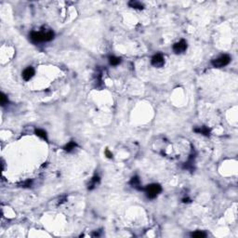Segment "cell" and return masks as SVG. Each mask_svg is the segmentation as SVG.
<instances>
[{"label":"cell","instance_id":"14","mask_svg":"<svg viewBox=\"0 0 238 238\" xmlns=\"http://www.w3.org/2000/svg\"><path fill=\"white\" fill-rule=\"evenodd\" d=\"M192 236H193V237H199V238H202V237H206V236H207V233H204V232L198 231V232H195V233H192Z\"/></svg>","mask_w":238,"mask_h":238},{"label":"cell","instance_id":"8","mask_svg":"<svg viewBox=\"0 0 238 238\" xmlns=\"http://www.w3.org/2000/svg\"><path fill=\"white\" fill-rule=\"evenodd\" d=\"M194 132L205 135V136H209L210 130H209L208 128H207V126H201V128H194Z\"/></svg>","mask_w":238,"mask_h":238},{"label":"cell","instance_id":"4","mask_svg":"<svg viewBox=\"0 0 238 238\" xmlns=\"http://www.w3.org/2000/svg\"><path fill=\"white\" fill-rule=\"evenodd\" d=\"M186 49H187V43L184 40H181L173 45V50L177 54L183 53Z\"/></svg>","mask_w":238,"mask_h":238},{"label":"cell","instance_id":"7","mask_svg":"<svg viewBox=\"0 0 238 238\" xmlns=\"http://www.w3.org/2000/svg\"><path fill=\"white\" fill-rule=\"evenodd\" d=\"M130 184H131L132 187H134L135 189H137V190H140V191H142V189L141 187V181H140V178H139L138 177H133L131 178V181H130Z\"/></svg>","mask_w":238,"mask_h":238},{"label":"cell","instance_id":"15","mask_svg":"<svg viewBox=\"0 0 238 238\" xmlns=\"http://www.w3.org/2000/svg\"><path fill=\"white\" fill-rule=\"evenodd\" d=\"M0 100H1V105L4 106L6 103H7V98L6 97V95L4 93H1V97H0Z\"/></svg>","mask_w":238,"mask_h":238},{"label":"cell","instance_id":"16","mask_svg":"<svg viewBox=\"0 0 238 238\" xmlns=\"http://www.w3.org/2000/svg\"><path fill=\"white\" fill-rule=\"evenodd\" d=\"M105 154L107 156V157H109V158H112V157H113V154L111 153L108 150H106V151H105Z\"/></svg>","mask_w":238,"mask_h":238},{"label":"cell","instance_id":"11","mask_svg":"<svg viewBox=\"0 0 238 238\" xmlns=\"http://www.w3.org/2000/svg\"><path fill=\"white\" fill-rule=\"evenodd\" d=\"M35 135L38 137H40L41 139H43V140H45V141H47V135L46 133V131H44L43 129H37L34 131Z\"/></svg>","mask_w":238,"mask_h":238},{"label":"cell","instance_id":"10","mask_svg":"<svg viewBox=\"0 0 238 238\" xmlns=\"http://www.w3.org/2000/svg\"><path fill=\"white\" fill-rule=\"evenodd\" d=\"M128 5H129V7H133V9H143V5H142V4L140 3V2L135 1V0H133V1H130L128 3Z\"/></svg>","mask_w":238,"mask_h":238},{"label":"cell","instance_id":"2","mask_svg":"<svg viewBox=\"0 0 238 238\" xmlns=\"http://www.w3.org/2000/svg\"><path fill=\"white\" fill-rule=\"evenodd\" d=\"M145 193H146V195L149 198V199H154L158 194H159L162 191V188L159 184H156V183H153V184H150L148 185L147 187L145 189H143Z\"/></svg>","mask_w":238,"mask_h":238},{"label":"cell","instance_id":"5","mask_svg":"<svg viewBox=\"0 0 238 238\" xmlns=\"http://www.w3.org/2000/svg\"><path fill=\"white\" fill-rule=\"evenodd\" d=\"M152 64L154 67H157V68H160V67H163L165 64V59L164 56L161 53L156 54L152 58Z\"/></svg>","mask_w":238,"mask_h":238},{"label":"cell","instance_id":"6","mask_svg":"<svg viewBox=\"0 0 238 238\" xmlns=\"http://www.w3.org/2000/svg\"><path fill=\"white\" fill-rule=\"evenodd\" d=\"M34 75V69L33 67H27V68L22 72V78L25 81H29Z\"/></svg>","mask_w":238,"mask_h":238},{"label":"cell","instance_id":"13","mask_svg":"<svg viewBox=\"0 0 238 238\" xmlns=\"http://www.w3.org/2000/svg\"><path fill=\"white\" fill-rule=\"evenodd\" d=\"M76 147V143H75L74 141H70L68 144H66L65 145V147H64V150L66 151V152H72V151Z\"/></svg>","mask_w":238,"mask_h":238},{"label":"cell","instance_id":"12","mask_svg":"<svg viewBox=\"0 0 238 238\" xmlns=\"http://www.w3.org/2000/svg\"><path fill=\"white\" fill-rule=\"evenodd\" d=\"M109 62H110V64H111V65H113V66H116V65H118V64H119V63H120L121 60H120V58H118V57L112 56V57H110V58H109Z\"/></svg>","mask_w":238,"mask_h":238},{"label":"cell","instance_id":"1","mask_svg":"<svg viewBox=\"0 0 238 238\" xmlns=\"http://www.w3.org/2000/svg\"><path fill=\"white\" fill-rule=\"evenodd\" d=\"M54 37V33L52 31L47 32H32L30 34L31 40L34 43L40 42H49L52 40Z\"/></svg>","mask_w":238,"mask_h":238},{"label":"cell","instance_id":"9","mask_svg":"<svg viewBox=\"0 0 238 238\" xmlns=\"http://www.w3.org/2000/svg\"><path fill=\"white\" fill-rule=\"evenodd\" d=\"M101 178L99 176H94L92 178H91V181H90V184H89V190H93L95 187H96V185L100 182Z\"/></svg>","mask_w":238,"mask_h":238},{"label":"cell","instance_id":"3","mask_svg":"<svg viewBox=\"0 0 238 238\" xmlns=\"http://www.w3.org/2000/svg\"><path fill=\"white\" fill-rule=\"evenodd\" d=\"M230 62H231V57L229 55H221L219 58H217L215 60H213L211 62L212 65L215 67V68H221V67H224L226 65H228Z\"/></svg>","mask_w":238,"mask_h":238}]
</instances>
